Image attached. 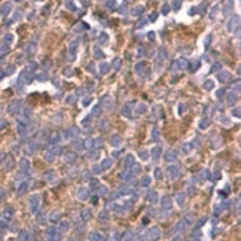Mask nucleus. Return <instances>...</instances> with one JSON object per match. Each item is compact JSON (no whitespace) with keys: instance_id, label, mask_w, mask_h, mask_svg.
Wrapping results in <instances>:
<instances>
[{"instance_id":"nucleus-1","label":"nucleus","mask_w":241,"mask_h":241,"mask_svg":"<svg viewBox=\"0 0 241 241\" xmlns=\"http://www.w3.org/2000/svg\"><path fill=\"white\" fill-rule=\"evenodd\" d=\"M9 9H11V5H6L5 8H2V12H8Z\"/></svg>"}]
</instances>
